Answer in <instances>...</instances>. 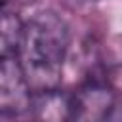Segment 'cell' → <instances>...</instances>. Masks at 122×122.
Wrapping results in <instances>:
<instances>
[{
    "mask_svg": "<svg viewBox=\"0 0 122 122\" xmlns=\"http://www.w3.org/2000/svg\"><path fill=\"white\" fill-rule=\"evenodd\" d=\"M69 46V25L55 11H40L25 21L15 57L32 93L59 90Z\"/></svg>",
    "mask_w": 122,
    "mask_h": 122,
    "instance_id": "1",
    "label": "cell"
},
{
    "mask_svg": "<svg viewBox=\"0 0 122 122\" xmlns=\"http://www.w3.org/2000/svg\"><path fill=\"white\" fill-rule=\"evenodd\" d=\"M71 122H122V90L92 80L72 93Z\"/></svg>",
    "mask_w": 122,
    "mask_h": 122,
    "instance_id": "2",
    "label": "cell"
},
{
    "mask_svg": "<svg viewBox=\"0 0 122 122\" xmlns=\"http://www.w3.org/2000/svg\"><path fill=\"white\" fill-rule=\"evenodd\" d=\"M32 90L15 55H4L0 63V109L2 114H21L30 111Z\"/></svg>",
    "mask_w": 122,
    "mask_h": 122,
    "instance_id": "3",
    "label": "cell"
},
{
    "mask_svg": "<svg viewBox=\"0 0 122 122\" xmlns=\"http://www.w3.org/2000/svg\"><path fill=\"white\" fill-rule=\"evenodd\" d=\"M30 111L36 122H71L72 93L67 95L61 90L34 93Z\"/></svg>",
    "mask_w": 122,
    "mask_h": 122,
    "instance_id": "4",
    "label": "cell"
},
{
    "mask_svg": "<svg viewBox=\"0 0 122 122\" xmlns=\"http://www.w3.org/2000/svg\"><path fill=\"white\" fill-rule=\"evenodd\" d=\"M25 23L17 17V13H11L10 10L2 11V30H0V40H2V57L4 55H15L21 34H23Z\"/></svg>",
    "mask_w": 122,
    "mask_h": 122,
    "instance_id": "5",
    "label": "cell"
},
{
    "mask_svg": "<svg viewBox=\"0 0 122 122\" xmlns=\"http://www.w3.org/2000/svg\"><path fill=\"white\" fill-rule=\"evenodd\" d=\"M82 2H84V0H82Z\"/></svg>",
    "mask_w": 122,
    "mask_h": 122,
    "instance_id": "6",
    "label": "cell"
}]
</instances>
